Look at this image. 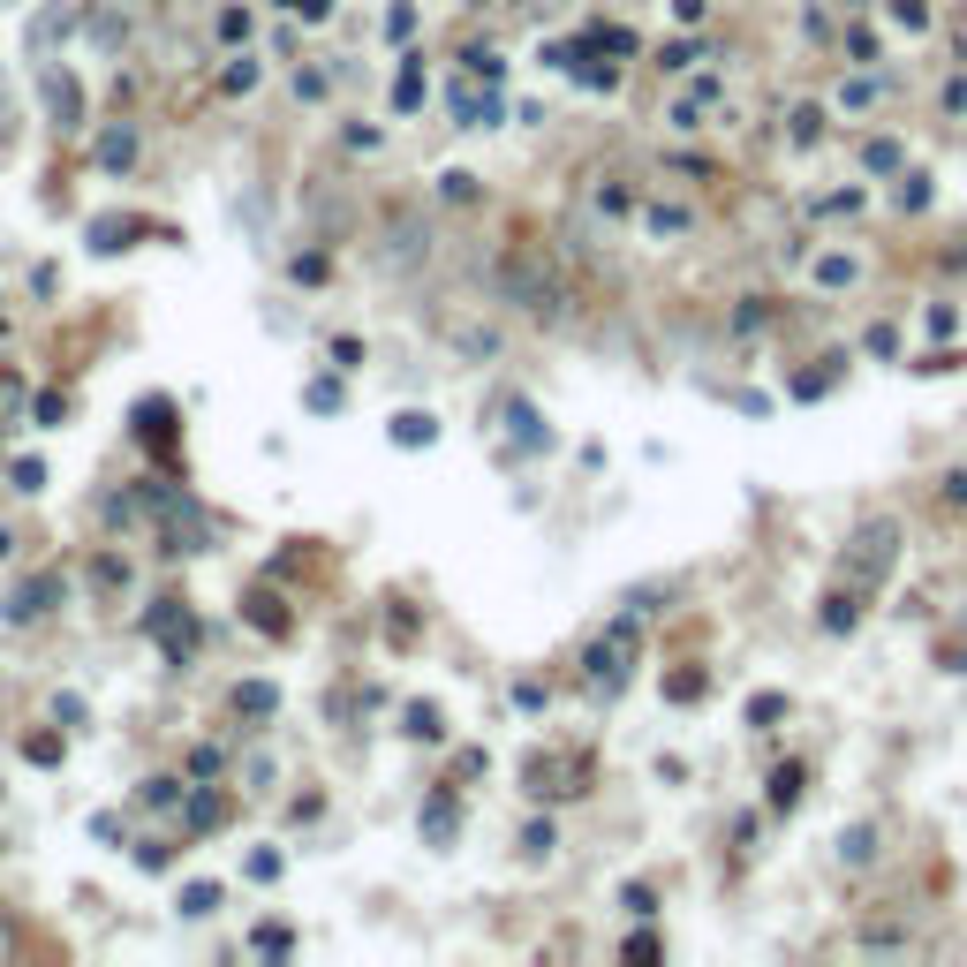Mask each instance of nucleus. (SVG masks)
I'll use <instances>...</instances> for the list:
<instances>
[{"mask_svg":"<svg viewBox=\"0 0 967 967\" xmlns=\"http://www.w3.org/2000/svg\"><path fill=\"white\" fill-rule=\"evenodd\" d=\"M393 106H401V114H416V106H424V68H416V61L401 68V84H393Z\"/></svg>","mask_w":967,"mask_h":967,"instance_id":"f3484780","label":"nucleus"},{"mask_svg":"<svg viewBox=\"0 0 967 967\" xmlns=\"http://www.w3.org/2000/svg\"><path fill=\"white\" fill-rule=\"evenodd\" d=\"M235 711H242V718H272V711H280L272 680H242V688H235Z\"/></svg>","mask_w":967,"mask_h":967,"instance_id":"9d476101","label":"nucleus"},{"mask_svg":"<svg viewBox=\"0 0 967 967\" xmlns=\"http://www.w3.org/2000/svg\"><path fill=\"white\" fill-rule=\"evenodd\" d=\"M144 801H152V809H174V801H182V786H174V779H152V786H144Z\"/></svg>","mask_w":967,"mask_h":967,"instance_id":"f704fd0d","label":"nucleus"},{"mask_svg":"<svg viewBox=\"0 0 967 967\" xmlns=\"http://www.w3.org/2000/svg\"><path fill=\"white\" fill-rule=\"evenodd\" d=\"M862 167H869V174H892V167H900V144H892V136H877V144L862 152Z\"/></svg>","mask_w":967,"mask_h":967,"instance_id":"4be33fe9","label":"nucleus"},{"mask_svg":"<svg viewBox=\"0 0 967 967\" xmlns=\"http://www.w3.org/2000/svg\"><path fill=\"white\" fill-rule=\"evenodd\" d=\"M53 590H61V582H53V575H31V582H23V590L16 597H8V620H38V612H46V597Z\"/></svg>","mask_w":967,"mask_h":967,"instance_id":"1a4fd4ad","label":"nucleus"},{"mask_svg":"<svg viewBox=\"0 0 967 967\" xmlns=\"http://www.w3.org/2000/svg\"><path fill=\"white\" fill-rule=\"evenodd\" d=\"M892 560H900V522H862L854 529V544H847V567H839V575H847V590H877L884 575H892Z\"/></svg>","mask_w":967,"mask_h":967,"instance_id":"7ed1b4c3","label":"nucleus"},{"mask_svg":"<svg viewBox=\"0 0 967 967\" xmlns=\"http://www.w3.org/2000/svg\"><path fill=\"white\" fill-rule=\"evenodd\" d=\"M552 847H560V839H552V824H529V832H522V854H552Z\"/></svg>","mask_w":967,"mask_h":967,"instance_id":"72a5a7b5","label":"nucleus"},{"mask_svg":"<svg viewBox=\"0 0 967 967\" xmlns=\"http://www.w3.org/2000/svg\"><path fill=\"white\" fill-rule=\"evenodd\" d=\"M408 733H416V741H439V733H446L439 703H416V711H408Z\"/></svg>","mask_w":967,"mask_h":967,"instance_id":"aec40b11","label":"nucleus"},{"mask_svg":"<svg viewBox=\"0 0 967 967\" xmlns=\"http://www.w3.org/2000/svg\"><path fill=\"white\" fill-rule=\"evenodd\" d=\"M703 61V46H688V38H680V46H665L658 53V68H673V76H680V68H696Z\"/></svg>","mask_w":967,"mask_h":967,"instance_id":"bb28decb","label":"nucleus"},{"mask_svg":"<svg viewBox=\"0 0 967 967\" xmlns=\"http://www.w3.org/2000/svg\"><path fill=\"white\" fill-rule=\"evenodd\" d=\"M597 204H605V212H635V197H628L620 182H605V189H597Z\"/></svg>","mask_w":967,"mask_h":967,"instance_id":"c9c22d12","label":"nucleus"},{"mask_svg":"<svg viewBox=\"0 0 967 967\" xmlns=\"http://www.w3.org/2000/svg\"><path fill=\"white\" fill-rule=\"evenodd\" d=\"M439 439V416H431V408H401V416H393V446H431Z\"/></svg>","mask_w":967,"mask_h":967,"instance_id":"0eeeda50","label":"nucleus"},{"mask_svg":"<svg viewBox=\"0 0 967 967\" xmlns=\"http://www.w3.org/2000/svg\"><path fill=\"white\" fill-rule=\"evenodd\" d=\"M786 711V696H748V726H771Z\"/></svg>","mask_w":967,"mask_h":967,"instance_id":"c85d7f7f","label":"nucleus"},{"mask_svg":"<svg viewBox=\"0 0 967 967\" xmlns=\"http://www.w3.org/2000/svg\"><path fill=\"white\" fill-rule=\"evenodd\" d=\"M99 159H106V167H129V159H136V136L129 129H106L99 136Z\"/></svg>","mask_w":967,"mask_h":967,"instance_id":"a211bd4d","label":"nucleus"},{"mask_svg":"<svg viewBox=\"0 0 967 967\" xmlns=\"http://www.w3.org/2000/svg\"><path fill=\"white\" fill-rule=\"evenodd\" d=\"M189 824H197V832H212V824H220V801L197 794V801H189Z\"/></svg>","mask_w":967,"mask_h":967,"instance_id":"7c9ffc66","label":"nucleus"},{"mask_svg":"<svg viewBox=\"0 0 967 967\" xmlns=\"http://www.w3.org/2000/svg\"><path fill=\"white\" fill-rule=\"evenodd\" d=\"M424 832H431V847H446V839H454V794H439L424 809Z\"/></svg>","mask_w":967,"mask_h":967,"instance_id":"4468645a","label":"nucleus"},{"mask_svg":"<svg viewBox=\"0 0 967 967\" xmlns=\"http://www.w3.org/2000/svg\"><path fill=\"white\" fill-rule=\"evenodd\" d=\"M38 91H46V114L61 121V129H84V91H76L68 68H38Z\"/></svg>","mask_w":967,"mask_h":967,"instance_id":"20e7f679","label":"nucleus"},{"mask_svg":"<svg viewBox=\"0 0 967 967\" xmlns=\"http://www.w3.org/2000/svg\"><path fill=\"white\" fill-rule=\"evenodd\" d=\"M8 476H16V492H38V484H46V461H16Z\"/></svg>","mask_w":967,"mask_h":967,"instance_id":"473e14b6","label":"nucleus"},{"mask_svg":"<svg viewBox=\"0 0 967 967\" xmlns=\"http://www.w3.org/2000/svg\"><path fill=\"white\" fill-rule=\"evenodd\" d=\"M469 76H484V84H507V61H499V53H484V46H476V53H469Z\"/></svg>","mask_w":967,"mask_h":967,"instance_id":"393cba45","label":"nucleus"},{"mask_svg":"<svg viewBox=\"0 0 967 967\" xmlns=\"http://www.w3.org/2000/svg\"><path fill=\"white\" fill-rule=\"evenodd\" d=\"M786 121H794V129H786V136H794V152H809V144H824V106H794Z\"/></svg>","mask_w":967,"mask_h":967,"instance_id":"f8f14e48","label":"nucleus"},{"mask_svg":"<svg viewBox=\"0 0 967 967\" xmlns=\"http://www.w3.org/2000/svg\"><path fill=\"white\" fill-rule=\"evenodd\" d=\"M665 696H673V703H696L703 696V673H673V680H665Z\"/></svg>","mask_w":967,"mask_h":967,"instance_id":"cd10ccee","label":"nucleus"},{"mask_svg":"<svg viewBox=\"0 0 967 967\" xmlns=\"http://www.w3.org/2000/svg\"><path fill=\"white\" fill-rule=\"evenodd\" d=\"M892 23L900 31H930V0H892Z\"/></svg>","mask_w":967,"mask_h":967,"instance_id":"412c9836","label":"nucleus"},{"mask_svg":"<svg viewBox=\"0 0 967 967\" xmlns=\"http://www.w3.org/2000/svg\"><path fill=\"white\" fill-rule=\"evenodd\" d=\"M16 401H23V378H16V371H0V416H8Z\"/></svg>","mask_w":967,"mask_h":967,"instance_id":"4c0bfd02","label":"nucleus"},{"mask_svg":"<svg viewBox=\"0 0 967 967\" xmlns=\"http://www.w3.org/2000/svg\"><path fill=\"white\" fill-rule=\"evenodd\" d=\"M68 23H76V8H46V16H38V23H31V46H38V53H46V46H53V38H61V31H68Z\"/></svg>","mask_w":967,"mask_h":967,"instance_id":"2eb2a0df","label":"nucleus"},{"mask_svg":"<svg viewBox=\"0 0 967 967\" xmlns=\"http://www.w3.org/2000/svg\"><path fill=\"white\" fill-rule=\"evenodd\" d=\"M650 235H688V212H673V204H650Z\"/></svg>","mask_w":967,"mask_h":967,"instance_id":"5701e85b","label":"nucleus"},{"mask_svg":"<svg viewBox=\"0 0 967 967\" xmlns=\"http://www.w3.org/2000/svg\"><path fill=\"white\" fill-rule=\"evenodd\" d=\"M801 801V764H779L771 771V809H794Z\"/></svg>","mask_w":967,"mask_h":967,"instance_id":"dca6fc26","label":"nucleus"},{"mask_svg":"<svg viewBox=\"0 0 967 967\" xmlns=\"http://www.w3.org/2000/svg\"><path fill=\"white\" fill-rule=\"evenodd\" d=\"M892 197H900V212H922V204H930V182H922V174H907Z\"/></svg>","mask_w":967,"mask_h":967,"instance_id":"a878e982","label":"nucleus"},{"mask_svg":"<svg viewBox=\"0 0 967 967\" xmlns=\"http://www.w3.org/2000/svg\"><path fill=\"white\" fill-rule=\"evenodd\" d=\"M152 628H159V643H167V658H174V665H182L189 650H197V628H189V612H174V597L152 612Z\"/></svg>","mask_w":967,"mask_h":967,"instance_id":"39448f33","label":"nucleus"},{"mask_svg":"<svg viewBox=\"0 0 967 967\" xmlns=\"http://www.w3.org/2000/svg\"><path fill=\"white\" fill-rule=\"evenodd\" d=\"M212 907H220V884H189L182 892V915H212Z\"/></svg>","mask_w":967,"mask_h":967,"instance_id":"b1692460","label":"nucleus"},{"mask_svg":"<svg viewBox=\"0 0 967 967\" xmlns=\"http://www.w3.org/2000/svg\"><path fill=\"white\" fill-rule=\"evenodd\" d=\"M816 288H854V257H816Z\"/></svg>","mask_w":967,"mask_h":967,"instance_id":"6ab92c4d","label":"nucleus"},{"mask_svg":"<svg viewBox=\"0 0 967 967\" xmlns=\"http://www.w3.org/2000/svg\"><path fill=\"white\" fill-rule=\"evenodd\" d=\"M303 401H310V408H340V386H333V378H310Z\"/></svg>","mask_w":967,"mask_h":967,"instance_id":"c756f323","label":"nucleus"},{"mask_svg":"<svg viewBox=\"0 0 967 967\" xmlns=\"http://www.w3.org/2000/svg\"><path fill=\"white\" fill-rule=\"evenodd\" d=\"M499 295H507L514 310H529V318H567V280H560V257L544 250V242H507L499 250Z\"/></svg>","mask_w":967,"mask_h":967,"instance_id":"f257e3e1","label":"nucleus"},{"mask_svg":"<svg viewBox=\"0 0 967 967\" xmlns=\"http://www.w3.org/2000/svg\"><path fill=\"white\" fill-rule=\"evenodd\" d=\"M454 121H461V129H492V121H499V99H492V91L476 99V91L461 84V91H454Z\"/></svg>","mask_w":967,"mask_h":967,"instance_id":"6e6552de","label":"nucleus"},{"mask_svg":"<svg viewBox=\"0 0 967 967\" xmlns=\"http://www.w3.org/2000/svg\"><path fill=\"white\" fill-rule=\"evenodd\" d=\"M847 8H862V0H847Z\"/></svg>","mask_w":967,"mask_h":967,"instance_id":"58836bf2","label":"nucleus"},{"mask_svg":"<svg viewBox=\"0 0 967 967\" xmlns=\"http://www.w3.org/2000/svg\"><path fill=\"white\" fill-rule=\"evenodd\" d=\"M862 628V590H832L824 597V635H854Z\"/></svg>","mask_w":967,"mask_h":967,"instance_id":"423d86ee","label":"nucleus"},{"mask_svg":"<svg viewBox=\"0 0 967 967\" xmlns=\"http://www.w3.org/2000/svg\"><path fill=\"white\" fill-rule=\"evenodd\" d=\"M635 658H643V612H620V620L590 643V688L597 696H620L628 673H635Z\"/></svg>","mask_w":967,"mask_h":967,"instance_id":"f03ea898","label":"nucleus"},{"mask_svg":"<svg viewBox=\"0 0 967 967\" xmlns=\"http://www.w3.org/2000/svg\"><path fill=\"white\" fill-rule=\"evenodd\" d=\"M839 862H847V869H869V862H877V832H869V824L839 832Z\"/></svg>","mask_w":967,"mask_h":967,"instance_id":"9b49d317","label":"nucleus"},{"mask_svg":"<svg viewBox=\"0 0 967 967\" xmlns=\"http://www.w3.org/2000/svg\"><path fill=\"white\" fill-rule=\"evenodd\" d=\"M129 235H136V220H91V250H129Z\"/></svg>","mask_w":967,"mask_h":967,"instance_id":"ddd939ff","label":"nucleus"},{"mask_svg":"<svg viewBox=\"0 0 967 967\" xmlns=\"http://www.w3.org/2000/svg\"><path fill=\"white\" fill-rule=\"evenodd\" d=\"M220 38H227V46H235V38H250V16H242V8H227V16H220Z\"/></svg>","mask_w":967,"mask_h":967,"instance_id":"e433bc0d","label":"nucleus"},{"mask_svg":"<svg viewBox=\"0 0 967 967\" xmlns=\"http://www.w3.org/2000/svg\"><path fill=\"white\" fill-rule=\"evenodd\" d=\"M620 900H628V915H658V892H650V884H628Z\"/></svg>","mask_w":967,"mask_h":967,"instance_id":"2f4dec72","label":"nucleus"}]
</instances>
